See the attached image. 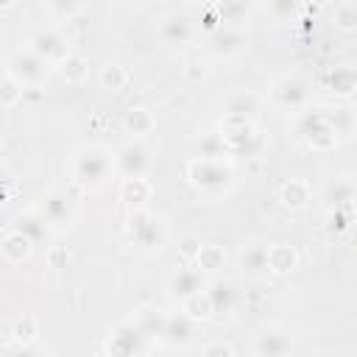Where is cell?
Here are the masks:
<instances>
[{
	"label": "cell",
	"instance_id": "obj_1",
	"mask_svg": "<svg viewBox=\"0 0 357 357\" xmlns=\"http://www.w3.org/2000/svg\"><path fill=\"white\" fill-rule=\"evenodd\" d=\"M187 181L192 190H198L206 198L229 195L237 184L234 162L231 159H187Z\"/></svg>",
	"mask_w": 357,
	"mask_h": 357
},
{
	"label": "cell",
	"instance_id": "obj_2",
	"mask_svg": "<svg viewBox=\"0 0 357 357\" xmlns=\"http://www.w3.org/2000/svg\"><path fill=\"white\" fill-rule=\"evenodd\" d=\"M114 170V153L103 145H81L73 153V181L81 184L84 190H100Z\"/></svg>",
	"mask_w": 357,
	"mask_h": 357
},
{
	"label": "cell",
	"instance_id": "obj_3",
	"mask_svg": "<svg viewBox=\"0 0 357 357\" xmlns=\"http://www.w3.org/2000/svg\"><path fill=\"white\" fill-rule=\"evenodd\" d=\"M218 131H220V139H223L226 159H231V162L234 159H251V156H259L265 151V139H262V134L257 131L254 123L223 117Z\"/></svg>",
	"mask_w": 357,
	"mask_h": 357
},
{
	"label": "cell",
	"instance_id": "obj_4",
	"mask_svg": "<svg viewBox=\"0 0 357 357\" xmlns=\"http://www.w3.org/2000/svg\"><path fill=\"white\" fill-rule=\"evenodd\" d=\"M126 237L137 251H162L167 243V229L162 223L159 215H153L151 209H134L126 218Z\"/></svg>",
	"mask_w": 357,
	"mask_h": 357
},
{
	"label": "cell",
	"instance_id": "obj_5",
	"mask_svg": "<svg viewBox=\"0 0 357 357\" xmlns=\"http://www.w3.org/2000/svg\"><path fill=\"white\" fill-rule=\"evenodd\" d=\"M293 131L312 151H332L340 142L337 134H335V128L329 126L324 109H310L307 106L304 112H296L293 114Z\"/></svg>",
	"mask_w": 357,
	"mask_h": 357
},
{
	"label": "cell",
	"instance_id": "obj_6",
	"mask_svg": "<svg viewBox=\"0 0 357 357\" xmlns=\"http://www.w3.org/2000/svg\"><path fill=\"white\" fill-rule=\"evenodd\" d=\"M151 343L153 340L139 329V324L134 318H126L109 329L106 357H145Z\"/></svg>",
	"mask_w": 357,
	"mask_h": 357
},
{
	"label": "cell",
	"instance_id": "obj_7",
	"mask_svg": "<svg viewBox=\"0 0 357 357\" xmlns=\"http://www.w3.org/2000/svg\"><path fill=\"white\" fill-rule=\"evenodd\" d=\"M271 100L279 106V109H287V112H304L307 103L312 100V84L296 73L290 75H282L271 84Z\"/></svg>",
	"mask_w": 357,
	"mask_h": 357
},
{
	"label": "cell",
	"instance_id": "obj_8",
	"mask_svg": "<svg viewBox=\"0 0 357 357\" xmlns=\"http://www.w3.org/2000/svg\"><path fill=\"white\" fill-rule=\"evenodd\" d=\"M195 33H198V25H195V20L187 11H170L156 25V36H159V42L167 50H184V47H190L192 39H195Z\"/></svg>",
	"mask_w": 357,
	"mask_h": 357
},
{
	"label": "cell",
	"instance_id": "obj_9",
	"mask_svg": "<svg viewBox=\"0 0 357 357\" xmlns=\"http://www.w3.org/2000/svg\"><path fill=\"white\" fill-rule=\"evenodd\" d=\"M36 209L42 212V218H45V220L50 223V229H56V231L70 229V226L75 223V218H78V206H75L73 195L64 192V190H50V192H45V195L39 198V206H36Z\"/></svg>",
	"mask_w": 357,
	"mask_h": 357
},
{
	"label": "cell",
	"instance_id": "obj_10",
	"mask_svg": "<svg viewBox=\"0 0 357 357\" xmlns=\"http://www.w3.org/2000/svg\"><path fill=\"white\" fill-rule=\"evenodd\" d=\"M6 70H8L17 81H22L25 86H39V81H42L53 67H50L42 56H36L31 47H20V50H14V53L8 56Z\"/></svg>",
	"mask_w": 357,
	"mask_h": 357
},
{
	"label": "cell",
	"instance_id": "obj_11",
	"mask_svg": "<svg viewBox=\"0 0 357 357\" xmlns=\"http://www.w3.org/2000/svg\"><path fill=\"white\" fill-rule=\"evenodd\" d=\"M151 167V148L142 139L123 142L114 151V170L123 178H142Z\"/></svg>",
	"mask_w": 357,
	"mask_h": 357
},
{
	"label": "cell",
	"instance_id": "obj_12",
	"mask_svg": "<svg viewBox=\"0 0 357 357\" xmlns=\"http://www.w3.org/2000/svg\"><path fill=\"white\" fill-rule=\"evenodd\" d=\"M251 349L257 357H287L293 351V335L282 324H265L257 329Z\"/></svg>",
	"mask_w": 357,
	"mask_h": 357
},
{
	"label": "cell",
	"instance_id": "obj_13",
	"mask_svg": "<svg viewBox=\"0 0 357 357\" xmlns=\"http://www.w3.org/2000/svg\"><path fill=\"white\" fill-rule=\"evenodd\" d=\"M28 47H31L36 56H42L50 67H53L56 61H61V59L70 53V42H67L64 31H59V28H42V31H36V33L31 36Z\"/></svg>",
	"mask_w": 357,
	"mask_h": 357
},
{
	"label": "cell",
	"instance_id": "obj_14",
	"mask_svg": "<svg viewBox=\"0 0 357 357\" xmlns=\"http://www.w3.org/2000/svg\"><path fill=\"white\" fill-rule=\"evenodd\" d=\"M206 284L201 282V271L198 268H190V265H178L167 279H165V293L176 301H184L195 293H201Z\"/></svg>",
	"mask_w": 357,
	"mask_h": 357
},
{
	"label": "cell",
	"instance_id": "obj_15",
	"mask_svg": "<svg viewBox=\"0 0 357 357\" xmlns=\"http://www.w3.org/2000/svg\"><path fill=\"white\" fill-rule=\"evenodd\" d=\"M195 324H198V321H192V318L184 315L181 310H178V312H167L165 332H162V340H159V343H165V346H170V349H184V346H190V343L195 340V332H198Z\"/></svg>",
	"mask_w": 357,
	"mask_h": 357
},
{
	"label": "cell",
	"instance_id": "obj_16",
	"mask_svg": "<svg viewBox=\"0 0 357 357\" xmlns=\"http://www.w3.org/2000/svg\"><path fill=\"white\" fill-rule=\"evenodd\" d=\"M268 243L251 240L237 251V268L248 279H265L268 276Z\"/></svg>",
	"mask_w": 357,
	"mask_h": 357
},
{
	"label": "cell",
	"instance_id": "obj_17",
	"mask_svg": "<svg viewBox=\"0 0 357 357\" xmlns=\"http://www.w3.org/2000/svg\"><path fill=\"white\" fill-rule=\"evenodd\" d=\"M206 47H209L215 56H223V59L237 56V53L245 47V31H243L240 25H226V22H223L218 31L206 33Z\"/></svg>",
	"mask_w": 357,
	"mask_h": 357
},
{
	"label": "cell",
	"instance_id": "obj_18",
	"mask_svg": "<svg viewBox=\"0 0 357 357\" xmlns=\"http://www.w3.org/2000/svg\"><path fill=\"white\" fill-rule=\"evenodd\" d=\"M223 117L257 123V117H259V98H257V92H251V89L229 92L226 100H223Z\"/></svg>",
	"mask_w": 357,
	"mask_h": 357
},
{
	"label": "cell",
	"instance_id": "obj_19",
	"mask_svg": "<svg viewBox=\"0 0 357 357\" xmlns=\"http://www.w3.org/2000/svg\"><path fill=\"white\" fill-rule=\"evenodd\" d=\"M276 201L284 206V209H304L310 201H312V187L310 181L304 178H287L276 187Z\"/></svg>",
	"mask_w": 357,
	"mask_h": 357
},
{
	"label": "cell",
	"instance_id": "obj_20",
	"mask_svg": "<svg viewBox=\"0 0 357 357\" xmlns=\"http://www.w3.org/2000/svg\"><path fill=\"white\" fill-rule=\"evenodd\" d=\"M204 290H206V296H209V301L215 307V315L231 312L237 307V301H240V290H237V284L231 279H212Z\"/></svg>",
	"mask_w": 357,
	"mask_h": 357
},
{
	"label": "cell",
	"instance_id": "obj_21",
	"mask_svg": "<svg viewBox=\"0 0 357 357\" xmlns=\"http://www.w3.org/2000/svg\"><path fill=\"white\" fill-rule=\"evenodd\" d=\"M321 195H324V201L329 204V209L354 206V204H357V187H354L346 176H332V178H326Z\"/></svg>",
	"mask_w": 357,
	"mask_h": 357
},
{
	"label": "cell",
	"instance_id": "obj_22",
	"mask_svg": "<svg viewBox=\"0 0 357 357\" xmlns=\"http://www.w3.org/2000/svg\"><path fill=\"white\" fill-rule=\"evenodd\" d=\"M33 240L31 237H25L22 231H17V229H8L6 234H3V240H0V254H3V259L8 262V265H20V262H25L28 257H31V251H33Z\"/></svg>",
	"mask_w": 357,
	"mask_h": 357
},
{
	"label": "cell",
	"instance_id": "obj_23",
	"mask_svg": "<svg viewBox=\"0 0 357 357\" xmlns=\"http://www.w3.org/2000/svg\"><path fill=\"white\" fill-rule=\"evenodd\" d=\"M151 195H153V187H151V181L145 176L142 178H123L120 181V201L128 206V212L148 209Z\"/></svg>",
	"mask_w": 357,
	"mask_h": 357
},
{
	"label": "cell",
	"instance_id": "obj_24",
	"mask_svg": "<svg viewBox=\"0 0 357 357\" xmlns=\"http://www.w3.org/2000/svg\"><path fill=\"white\" fill-rule=\"evenodd\" d=\"M298 268V251L287 243H273L268 248V273L271 276H290Z\"/></svg>",
	"mask_w": 357,
	"mask_h": 357
},
{
	"label": "cell",
	"instance_id": "obj_25",
	"mask_svg": "<svg viewBox=\"0 0 357 357\" xmlns=\"http://www.w3.org/2000/svg\"><path fill=\"white\" fill-rule=\"evenodd\" d=\"M53 73H56L61 81H67V84L78 86V84H84V81H86V75H89V61H86L81 53L70 50L61 61H56V64H53Z\"/></svg>",
	"mask_w": 357,
	"mask_h": 357
},
{
	"label": "cell",
	"instance_id": "obj_26",
	"mask_svg": "<svg viewBox=\"0 0 357 357\" xmlns=\"http://www.w3.org/2000/svg\"><path fill=\"white\" fill-rule=\"evenodd\" d=\"M11 229L22 231V234H25V237H31L33 243H47V237H50V223L42 218V212H39V209L20 212V215L14 218V226H11Z\"/></svg>",
	"mask_w": 357,
	"mask_h": 357
},
{
	"label": "cell",
	"instance_id": "obj_27",
	"mask_svg": "<svg viewBox=\"0 0 357 357\" xmlns=\"http://www.w3.org/2000/svg\"><path fill=\"white\" fill-rule=\"evenodd\" d=\"M123 128L134 137V139H145L153 128H156V117L151 109L145 106H131L126 114H123Z\"/></svg>",
	"mask_w": 357,
	"mask_h": 357
},
{
	"label": "cell",
	"instance_id": "obj_28",
	"mask_svg": "<svg viewBox=\"0 0 357 357\" xmlns=\"http://www.w3.org/2000/svg\"><path fill=\"white\" fill-rule=\"evenodd\" d=\"M131 318L139 324V329H142L153 343H159V340H162L167 312H162L159 307H139V310H134V315H131Z\"/></svg>",
	"mask_w": 357,
	"mask_h": 357
},
{
	"label": "cell",
	"instance_id": "obj_29",
	"mask_svg": "<svg viewBox=\"0 0 357 357\" xmlns=\"http://www.w3.org/2000/svg\"><path fill=\"white\" fill-rule=\"evenodd\" d=\"M98 81H100L103 89L120 92V89H126L131 84V70L126 64H120V61H106L100 67V73H98Z\"/></svg>",
	"mask_w": 357,
	"mask_h": 357
},
{
	"label": "cell",
	"instance_id": "obj_30",
	"mask_svg": "<svg viewBox=\"0 0 357 357\" xmlns=\"http://www.w3.org/2000/svg\"><path fill=\"white\" fill-rule=\"evenodd\" d=\"M8 335L17 346H28V343H39V321L28 312H20L11 326H8Z\"/></svg>",
	"mask_w": 357,
	"mask_h": 357
},
{
	"label": "cell",
	"instance_id": "obj_31",
	"mask_svg": "<svg viewBox=\"0 0 357 357\" xmlns=\"http://www.w3.org/2000/svg\"><path fill=\"white\" fill-rule=\"evenodd\" d=\"M324 112H326V120H329V126L335 128L337 139H349V137L357 134V114H354V109H349V106H335V109H324Z\"/></svg>",
	"mask_w": 357,
	"mask_h": 357
},
{
	"label": "cell",
	"instance_id": "obj_32",
	"mask_svg": "<svg viewBox=\"0 0 357 357\" xmlns=\"http://www.w3.org/2000/svg\"><path fill=\"white\" fill-rule=\"evenodd\" d=\"M192 265H195L201 273H215V271H220V268L226 265V251H223L218 243H204Z\"/></svg>",
	"mask_w": 357,
	"mask_h": 357
},
{
	"label": "cell",
	"instance_id": "obj_33",
	"mask_svg": "<svg viewBox=\"0 0 357 357\" xmlns=\"http://www.w3.org/2000/svg\"><path fill=\"white\" fill-rule=\"evenodd\" d=\"M326 86L335 92V95H343L349 98L354 89H357V73L351 67H332L326 73Z\"/></svg>",
	"mask_w": 357,
	"mask_h": 357
},
{
	"label": "cell",
	"instance_id": "obj_34",
	"mask_svg": "<svg viewBox=\"0 0 357 357\" xmlns=\"http://www.w3.org/2000/svg\"><path fill=\"white\" fill-rule=\"evenodd\" d=\"M25 84L22 81H17L8 70L3 73V81H0V103H3V109L6 112H11L17 103H22V98H25Z\"/></svg>",
	"mask_w": 357,
	"mask_h": 357
},
{
	"label": "cell",
	"instance_id": "obj_35",
	"mask_svg": "<svg viewBox=\"0 0 357 357\" xmlns=\"http://www.w3.org/2000/svg\"><path fill=\"white\" fill-rule=\"evenodd\" d=\"M332 25L343 33H354L357 31V3L351 0H340L332 6Z\"/></svg>",
	"mask_w": 357,
	"mask_h": 357
},
{
	"label": "cell",
	"instance_id": "obj_36",
	"mask_svg": "<svg viewBox=\"0 0 357 357\" xmlns=\"http://www.w3.org/2000/svg\"><path fill=\"white\" fill-rule=\"evenodd\" d=\"M181 312L190 315L192 321H209L215 315V307H212L206 290H201V293H195V296H190V298L181 301Z\"/></svg>",
	"mask_w": 357,
	"mask_h": 357
},
{
	"label": "cell",
	"instance_id": "obj_37",
	"mask_svg": "<svg viewBox=\"0 0 357 357\" xmlns=\"http://www.w3.org/2000/svg\"><path fill=\"white\" fill-rule=\"evenodd\" d=\"M195 156L198 159H226L220 131H206L195 139Z\"/></svg>",
	"mask_w": 357,
	"mask_h": 357
},
{
	"label": "cell",
	"instance_id": "obj_38",
	"mask_svg": "<svg viewBox=\"0 0 357 357\" xmlns=\"http://www.w3.org/2000/svg\"><path fill=\"white\" fill-rule=\"evenodd\" d=\"M354 220V206H337L326 212V231L329 234H343Z\"/></svg>",
	"mask_w": 357,
	"mask_h": 357
},
{
	"label": "cell",
	"instance_id": "obj_39",
	"mask_svg": "<svg viewBox=\"0 0 357 357\" xmlns=\"http://www.w3.org/2000/svg\"><path fill=\"white\" fill-rule=\"evenodd\" d=\"M47 11L50 14H56L59 17V22H70V20H75L81 11H84V6L81 3H47Z\"/></svg>",
	"mask_w": 357,
	"mask_h": 357
},
{
	"label": "cell",
	"instance_id": "obj_40",
	"mask_svg": "<svg viewBox=\"0 0 357 357\" xmlns=\"http://www.w3.org/2000/svg\"><path fill=\"white\" fill-rule=\"evenodd\" d=\"M181 73H184V78H187L190 84H198V81L206 78V64H204L201 59H190V61L181 67Z\"/></svg>",
	"mask_w": 357,
	"mask_h": 357
},
{
	"label": "cell",
	"instance_id": "obj_41",
	"mask_svg": "<svg viewBox=\"0 0 357 357\" xmlns=\"http://www.w3.org/2000/svg\"><path fill=\"white\" fill-rule=\"evenodd\" d=\"M201 245H204V243H201L195 234H187V237H181V243H178V251H181L184 262H195V257H198Z\"/></svg>",
	"mask_w": 357,
	"mask_h": 357
},
{
	"label": "cell",
	"instance_id": "obj_42",
	"mask_svg": "<svg viewBox=\"0 0 357 357\" xmlns=\"http://www.w3.org/2000/svg\"><path fill=\"white\" fill-rule=\"evenodd\" d=\"M0 184H3V204H8V201L17 195V190H20V184H17V178H14V173H11L8 165H3V178H0Z\"/></svg>",
	"mask_w": 357,
	"mask_h": 357
},
{
	"label": "cell",
	"instance_id": "obj_43",
	"mask_svg": "<svg viewBox=\"0 0 357 357\" xmlns=\"http://www.w3.org/2000/svg\"><path fill=\"white\" fill-rule=\"evenodd\" d=\"M201 357H234V349L226 340H212L201 349Z\"/></svg>",
	"mask_w": 357,
	"mask_h": 357
},
{
	"label": "cell",
	"instance_id": "obj_44",
	"mask_svg": "<svg viewBox=\"0 0 357 357\" xmlns=\"http://www.w3.org/2000/svg\"><path fill=\"white\" fill-rule=\"evenodd\" d=\"M8 357H47V349L39 343H28V346H14L8 351Z\"/></svg>",
	"mask_w": 357,
	"mask_h": 357
},
{
	"label": "cell",
	"instance_id": "obj_45",
	"mask_svg": "<svg viewBox=\"0 0 357 357\" xmlns=\"http://www.w3.org/2000/svg\"><path fill=\"white\" fill-rule=\"evenodd\" d=\"M47 259H50V268H61V265L70 259V254H67L64 248H50V257H47Z\"/></svg>",
	"mask_w": 357,
	"mask_h": 357
},
{
	"label": "cell",
	"instance_id": "obj_46",
	"mask_svg": "<svg viewBox=\"0 0 357 357\" xmlns=\"http://www.w3.org/2000/svg\"><path fill=\"white\" fill-rule=\"evenodd\" d=\"M296 8H298L296 3H273V6H271V11H273V14H293Z\"/></svg>",
	"mask_w": 357,
	"mask_h": 357
},
{
	"label": "cell",
	"instance_id": "obj_47",
	"mask_svg": "<svg viewBox=\"0 0 357 357\" xmlns=\"http://www.w3.org/2000/svg\"><path fill=\"white\" fill-rule=\"evenodd\" d=\"M354 215H357V204H354Z\"/></svg>",
	"mask_w": 357,
	"mask_h": 357
}]
</instances>
